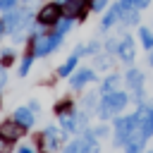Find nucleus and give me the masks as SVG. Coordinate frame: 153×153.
Returning <instances> with one entry per match:
<instances>
[{
  "mask_svg": "<svg viewBox=\"0 0 153 153\" xmlns=\"http://www.w3.org/2000/svg\"><path fill=\"white\" fill-rule=\"evenodd\" d=\"M60 19V5H45L38 12V22L41 24H57Z\"/></svg>",
  "mask_w": 153,
  "mask_h": 153,
  "instance_id": "7ed1b4c3",
  "label": "nucleus"
},
{
  "mask_svg": "<svg viewBox=\"0 0 153 153\" xmlns=\"http://www.w3.org/2000/svg\"><path fill=\"white\" fill-rule=\"evenodd\" d=\"M62 127H65L67 131H72V129H74V120H72L69 115H62Z\"/></svg>",
  "mask_w": 153,
  "mask_h": 153,
  "instance_id": "6ab92c4d",
  "label": "nucleus"
},
{
  "mask_svg": "<svg viewBox=\"0 0 153 153\" xmlns=\"http://www.w3.org/2000/svg\"><path fill=\"white\" fill-rule=\"evenodd\" d=\"M134 2H136L139 7H146V5H148V0H134Z\"/></svg>",
  "mask_w": 153,
  "mask_h": 153,
  "instance_id": "cd10ccee",
  "label": "nucleus"
},
{
  "mask_svg": "<svg viewBox=\"0 0 153 153\" xmlns=\"http://www.w3.org/2000/svg\"><path fill=\"white\" fill-rule=\"evenodd\" d=\"M105 134H108L105 127H98V129H96V136H105Z\"/></svg>",
  "mask_w": 153,
  "mask_h": 153,
  "instance_id": "a878e982",
  "label": "nucleus"
},
{
  "mask_svg": "<svg viewBox=\"0 0 153 153\" xmlns=\"http://www.w3.org/2000/svg\"><path fill=\"white\" fill-rule=\"evenodd\" d=\"M151 65H153V57H151Z\"/></svg>",
  "mask_w": 153,
  "mask_h": 153,
  "instance_id": "c756f323",
  "label": "nucleus"
},
{
  "mask_svg": "<svg viewBox=\"0 0 153 153\" xmlns=\"http://www.w3.org/2000/svg\"><path fill=\"white\" fill-rule=\"evenodd\" d=\"M14 5H17V0H0V7L2 10H12Z\"/></svg>",
  "mask_w": 153,
  "mask_h": 153,
  "instance_id": "4be33fe9",
  "label": "nucleus"
},
{
  "mask_svg": "<svg viewBox=\"0 0 153 153\" xmlns=\"http://www.w3.org/2000/svg\"><path fill=\"white\" fill-rule=\"evenodd\" d=\"M120 57H122L124 62H131V60H134V41H131L129 36H124L122 43H120Z\"/></svg>",
  "mask_w": 153,
  "mask_h": 153,
  "instance_id": "423d86ee",
  "label": "nucleus"
},
{
  "mask_svg": "<svg viewBox=\"0 0 153 153\" xmlns=\"http://www.w3.org/2000/svg\"><path fill=\"white\" fill-rule=\"evenodd\" d=\"M0 134L7 136L10 141H14V139H19V136L24 134V127H22L19 122H2V124H0Z\"/></svg>",
  "mask_w": 153,
  "mask_h": 153,
  "instance_id": "39448f33",
  "label": "nucleus"
},
{
  "mask_svg": "<svg viewBox=\"0 0 153 153\" xmlns=\"http://www.w3.org/2000/svg\"><path fill=\"white\" fill-rule=\"evenodd\" d=\"M2 62H5V65H10V62H12V53H10V50H5V53H2Z\"/></svg>",
  "mask_w": 153,
  "mask_h": 153,
  "instance_id": "b1692460",
  "label": "nucleus"
},
{
  "mask_svg": "<svg viewBox=\"0 0 153 153\" xmlns=\"http://www.w3.org/2000/svg\"><path fill=\"white\" fill-rule=\"evenodd\" d=\"M57 43H60V33H55V36H50V38L41 36V38H36V48H33V53H36V55H45V53L53 50Z\"/></svg>",
  "mask_w": 153,
  "mask_h": 153,
  "instance_id": "20e7f679",
  "label": "nucleus"
},
{
  "mask_svg": "<svg viewBox=\"0 0 153 153\" xmlns=\"http://www.w3.org/2000/svg\"><path fill=\"white\" fill-rule=\"evenodd\" d=\"M108 65H110V62H108V60H105V57H98V67H103V69H105V67H108Z\"/></svg>",
  "mask_w": 153,
  "mask_h": 153,
  "instance_id": "393cba45",
  "label": "nucleus"
},
{
  "mask_svg": "<svg viewBox=\"0 0 153 153\" xmlns=\"http://www.w3.org/2000/svg\"><path fill=\"white\" fill-rule=\"evenodd\" d=\"M84 7H86V0H65L67 17H76V14H81Z\"/></svg>",
  "mask_w": 153,
  "mask_h": 153,
  "instance_id": "0eeeda50",
  "label": "nucleus"
},
{
  "mask_svg": "<svg viewBox=\"0 0 153 153\" xmlns=\"http://www.w3.org/2000/svg\"><path fill=\"white\" fill-rule=\"evenodd\" d=\"M10 143H12V141H10L7 136H2V134H0V151H10Z\"/></svg>",
  "mask_w": 153,
  "mask_h": 153,
  "instance_id": "aec40b11",
  "label": "nucleus"
},
{
  "mask_svg": "<svg viewBox=\"0 0 153 153\" xmlns=\"http://www.w3.org/2000/svg\"><path fill=\"white\" fill-rule=\"evenodd\" d=\"M131 2H134V0H122V7H129Z\"/></svg>",
  "mask_w": 153,
  "mask_h": 153,
  "instance_id": "c85d7f7f",
  "label": "nucleus"
},
{
  "mask_svg": "<svg viewBox=\"0 0 153 153\" xmlns=\"http://www.w3.org/2000/svg\"><path fill=\"white\" fill-rule=\"evenodd\" d=\"M105 5H108V0H93V2H91V7H93V10H103Z\"/></svg>",
  "mask_w": 153,
  "mask_h": 153,
  "instance_id": "5701e85b",
  "label": "nucleus"
},
{
  "mask_svg": "<svg viewBox=\"0 0 153 153\" xmlns=\"http://www.w3.org/2000/svg\"><path fill=\"white\" fill-rule=\"evenodd\" d=\"M134 122H136V115L134 117H124V120H117V124H115V143L117 146H122V143H127V139H129V131H131V127H134Z\"/></svg>",
  "mask_w": 153,
  "mask_h": 153,
  "instance_id": "f03ea898",
  "label": "nucleus"
},
{
  "mask_svg": "<svg viewBox=\"0 0 153 153\" xmlns=\"http://www.w3.org/2000/svg\"><path fill=\"white\" fill-rule=\"evenodd\" d=\"M29 67H31V57H26V60H24V62H22V69H19V74H22V76H24V74H26V72H29Z\"/></svg>",
  "mask_w": 153,
  "mask_h": 153,
  "instance_id": "412c9836",
  "label": "nucleus"
},
{
  "mask_svg": "<svg viewBox=\"0 0 153 153\" xmlns=\"http://www.w3.org/2000/svg\"><path fill=\"white\" fill-rule=\"evenodd\" d=\"M124 105H127V96H124L122 91H110V93H105V98H103L100 117L105 120V117H110V112H120Z\"/></svg>",
  "mask_w": 153,
  "mask_h": 153,
  "instance_id": "f257e3e1",
  "label": "nucleus"
},
{
  "mask_svg": "<svg viewBox=\"0 0 153 153\" xmlns=\"http://www.w3.org/2000/svg\"><path fill=\"white\" fill-rule=\"evenodd\" d=\"M139 38H141V43H143L146 48H153V33H151L148 29H141V31H139Z\"/></svg>",
  "mask_w": 153,
  "mask_h": 153,
  "instance_id": "4468645a",
  "label": "nucleus"
},
{
  "mask_svg": "<svg viewBox=\"0 0 153 153\" xmlns=\"http://www.w3.org/2000/svg\"><path fill=\"white\" fill-rule=\"evenodd\" d=\"M74 65H76V55H74V57H69V60H67V62L60 67V76H67V74L74 69Z\"/></svg>",
  "mask_w": 153,
  "mask_h": 153,
  "instance_id": "2eb2a0df",
  "label": "nucleus"
},
{
  "mask_svg": "<svg viewBox=\"0 0 153 153\" xmlns=\"http://www.w3.org/2000/svg\"><path fill=\"white\" fill-rule=\"evenodd\" d=\"M136 19H139V14H136L134 10H129V12H124V22H127V24H136Z\"/></svg>",
  "mask_w": 153,
  "mask_h": 153,
  "instance_id": "a211bd4d",
  "label": "nucleus"
},
{
  "mask_svg": "<svg viewBox=\"0 0 153 153\" xmlns=\"http://www.w3.org/2000/svg\"><path fill=\"white\" fill-rule=\"evenodd\" d=\"M2 86H5V69L0 67V88H2Z\"/></svg>",
  "mask_w": 153,
  "mask_h": 153,
  "instance_id": "bb28decb",
  "label": "nucleus"
},
{
  "mask_svg": "<svg viewBox=\"0 0 153 153\" xmlns=\"http://www.w3.org/2000/svg\"><path fill=\"white\" fill-rule=\"evenodd\" d=\"M117 84H120V76H117V74H115V76H110V79L103 84V96H105V93H110V91H115V86H117Z\"/></svg>",
  "mask_w": 153,
  "mask_h": 153,
  "instance_id": "dca6fc26",
  "label": "nucleus"
},
{
  "mask_svg": "<svg viewBox=\"0 0 153 153\" xmlns=\"http://www.w3.org/2000/svg\"><path fill=\"white\" fill-rule=\"evenodd\" d=\"M69 26H72V19H62V22H57V33L62 36V33H65Z\"/></svg>",
  "mask_w": 153,
  "mask_h": 153,
  "instance_id": "f3484780",
  "label": "nucleus"
},
{
  "mask_svg": "<svg viewBox=\"0 0 153 153\" xmlns=\"http://www.w3.org/2000/svg\"><path fill=\"white\" fill-rule=\"evenodd\" d=\"M0 29H2V26H0Z\"/></svg>",
  "mask_w": 153,
  "mask_h": 153,
  "instance_id": "7c9ffc66",
  "label": "nucleus"
},
{
  "mask_svg": "<svg viewBox=\"0 0 153 153\" xmlns=\"http://www.w3.org/2000/svg\"><path fill=\"white\" fill-rule=\"evenodd\" d=\"M57 136H60V131H57L55 127H48V129H45V146L55 148V146H57Z\"/></svg>",
  "mask_w": 153,
  "mask_h": 153,
  "instance_id": "f8f14e48",
  "label": "nucleus"
},
{
  "mask_svg": "<svg viewBox=\"0 0 153 153\" xmlns=\"http://www.w3.org/2000/svg\"><path fill=\"white\" fill-rule=\"evenodd\" d=\"M122 10H124V7H122V2H120L117 7H112V10H110V12H108V14L103 17V26H110V24H112V22L117 19V14H120Z\"/></svg>",
  "mask_w": 153,
  "mask_h": 153,
  "instance_id": "ddd939ff",
  "label": "nucleus"
},
{
  "mask_svg": "<svg viewBox=\"0 0 153 153\" xmlns=\"http://www.w3.org/2000/svg\"><path fill=\"white\" fill-rule=\"evenodd\" d=\"M127 84L136 91V96H141V72H136V69H131L129 74H127Z\"/></svg>",
  "mask_w": 153,
  "mask_h": 153,
  "instance_id": "9b49d317",
  "label": "nucleus"
},
{
  "mask_svg": "<svg viewBox=\"0 0 153 153\" xmlns=\"http://www.w3.org/2000/svg\"><path fill=\"white\" fill-rule=\"evenodd\" d=\"M14 122H19L22 127H31V124H33V115H31V110H29V108H19V110L14 112Z\"/></svg>",
  "mask_w": 153,
  "mask_h": 153,
  "instance_id": "6e6552de",
  "label": "nucleus"
},
{
  "mask_svg": "<svg viewBox=\"0 0 153 153\" xmlns=\"http://www.w3.org/2000/svg\"><path fill=\"white\" fill-rule=\"evenodd\" d=\"M91 79H93V72H91V69H79V72L72 76V86L79 88V86H84V84L91 81Z\"/></svg>",
  "mask_w": 153,
  "mask_h": 153,
  "instance_id": "1a4fd4ad",
  "label": "nucleus"
},
{
  "mask_svg": "<svg viewBox=\"0 0 153 153\" xmlns=\"http://www.w3.org/2000/svg\"><path fill=\"white\" fill-rule=\"evenodd\" d=\"M22 17H24L22 12H7V17H5V26H7L10 31H14V29H17V26L24 22Z\"/></svg>",
  "mask_w": 153,
  "mask_h": 153,
  "instance_id": "9d476101",
  "label": "nucleus"
}]
</instances>
